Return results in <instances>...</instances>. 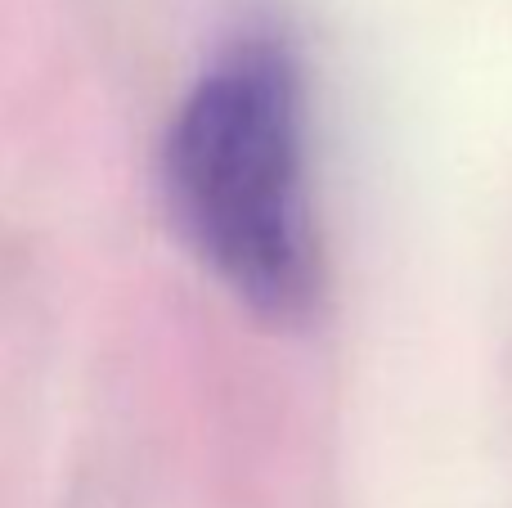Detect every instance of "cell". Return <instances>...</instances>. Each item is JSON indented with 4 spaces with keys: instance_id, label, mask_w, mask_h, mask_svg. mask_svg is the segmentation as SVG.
Listing matches in <instances>:
<instances>
[{
    "instance_id": "1",
    "label": "cell",
    "mask_w": 512,
    "mask_h": 508,
    "mask_svg": "<svg viewBox=\"0 0 512 508\" xmlns=\"http://www.w3.org/2000/svg\"><path fill=\"white\" fill-rule=\"evenodd\" d=\"M167 203L194 252L265 320L315 302L297 63L274 41L230 50L167 131Z\"/></svg>"
}]
</instances>
